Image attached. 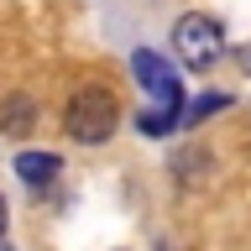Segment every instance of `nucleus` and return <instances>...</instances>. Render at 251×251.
Masks as SVG:
<instances>
[{
    "label": "nucleus",
    "mask_w": 251,
    "mask_h": 251,
    "mask_svg": "<svg viewBox=\"0 0 251 251\" xmlns=\"http://www.w3.org/2000/svg\"><path fill=\"white\" fill-rule=\"evenodd\" d=\"M173 42H178V58H183L188 68H209V63L225 52L220 21H215V16H199V11L178 16V26H173Z\"/></svg>",
    "instance_id": "obj_3"
},
{
    "label": "nucleus",
    "mask_w": 251,
    "mask_h": 251,
    "mask_svg": "<svg viewBox=\"0 0 251 251\" xmlns=\"http://www.w3.org/2000/svg\"><path fill=\"white\" fill-rule=\"evenodd\" d=\"M0 235H5V199H0Z\"/></svg>",
    "instance_id": "obj_8"
},
{
    "label": "nucleus",
    "mask_w": 251,
    "mask_h": 251,
    "mask_svg": "<svg viewBox=\"0 0 251 251\" xmlns=\"http://www.w3.org/2000/svg\"><path fill=\"white\" fill-rule=\"evenodd\" d=\"M225 105H230V100H225V94H204V100H194V105H188V121L199 126L204 115H215V110H225Z\"/></svg>",
    "instance_id": "obj_6"
},
{
    "label": "nucleus",
    "mask_w": 251,
    "mask_h": 251,
    "mask_svg": "<svg viewBox=\"0 0 251 251\" xmlns=\"http://www.w3.org/2000/svg\"><path fill=\"white\" fill-rule=\"evenodd\" d=\"M58 152H21L16 157V173H21V183L26 188H42V183H52L58 178Z\"/></svg>",
    "instance_id": "obj_4"
},
{
    "label": "nucleus",
    "mask_w": 251,
    "mask_h": 251,
    "mask_svg": "<svg viewBox=\"0 0 251 251\" xmlns=\"http://www.w3.org/2000/svg\"><path fill=\"white\" fill-rule=\"evenodd\" d=\"M31 126H37V105H31L26 94H11V100L0 105V131H5V136H26Z\"/></svg>",
    "instance_id": "obj_5"
},
{
    "label": "nucleus",
    "mask_w": 251,
    "mask_h": 251,
    "mask_svg": "<svg viewBox=\"0 0 251 251\" xmlns=\"http://www.w3.org/2000/svg\"><path fill=\"white\" fill-rule=\"evenodd\" d=\"M131 74L141 78V89H152V94H157V110H147V115H141V131H147V136H162V131H173V121H178V105H183V89H178L173 63L141 47L136 58H131Z\"/></svg>",
    "instance_id": "obj_1"
},
{
    "label": "nucleus",
    "mask_w": 251,
    "mask_h": 251,
    "mask_svg": "<svg viewBox=\"0 0 251 251\" xmlns=\"http://www.w3.org/2000/svg\"><path fill=\"white\" fill-rule=\"evenodd\" d=\"M235 58H241V68H251V47H241V52H235Z\"/></svg>",
    "instance_id": "obj_7"
},
{
    "label": "nucleus",
    "mask_w": 251,
    "mask_h": 251,
    "mask_svg": "<svg viewBox=\"0 0 251 251\" xmlns=\"http://www.w3.org/2000/svg\"><path fill=\"white\" fill-rule=\"evenodd\" d=\"M115 94H105V89H78L74 100H68V110H63V131L74 141H105L110 131H115Z\"/></svg>",
    "instance_id": "obj_2"
},
{
    "label": "nucleus",
    "mask_w": 251,
    "mask_h": 251,
    "mask_svg": "<svg viewBox=\"0 0 251 251\" xmlns=\"http://www.w3.org/2000/svg\"><path fill=\"white\" fill-rule=\"evenodd\" d=\"M0 251H11V246H5V241H0Z\"/></svg>",
    "instance_id": "obj_9"
}]
</instances>
